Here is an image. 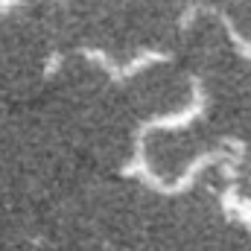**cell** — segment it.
Returning a JSON list of instances; mask_svg holds the SVG:
<instances>
[{
	"mask_svg": "<svg viewBox=\"0 0 251 251\" xmlns=\"http://www.w3.org/2000/svg\"><path fill=\"white\" fill-rule=\"evenodd\" d=\"M123 102L134 117H170L184 108L187 85L176 73H143L123 94Z\"/></svg>",
	"mask_w": 251,
	"mask_h": 251,
	"instance_id": "7a4b0ae2",
	"label": "cell"
},
{
	"mask_svg": "<svg viewBox=\"0 0 251 251\" xmlns=\"http://www.w3.org/2000/svg\"><path fill=\"white\" fill-rule=\"evenodd\" d=\"M216 134L210 126H176V128H158L146 134L143 152L146 167L158 181H176L187 173L196 161H201L210 149V140Z\"/></svg>",
	"mask_w": 251,
	"mask_h": 251,
	"instance_id": "6da1fadb",
	"label": "cell"
}]
</instances>
